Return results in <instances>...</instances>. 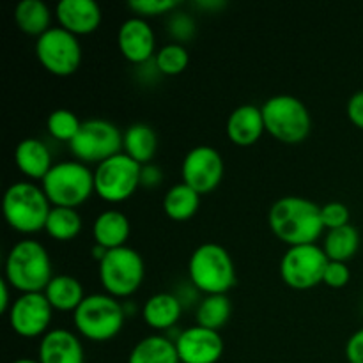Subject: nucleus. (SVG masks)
<instances>
[{
    "instance_id": "1",
    "label": "nucleus",
    "mask_w": 363,
    "mask_h": 363,
    "mask_svg": "<svg viewBox=\"0 0 363 363\" xmlns=\"http://www.w3.org/2000/svg\"><path fill=\"white\" fill-rule=\"evenodd\" d=\"M269 227L289 247L315 243L325 230L321 206L307 197L287 195L269 208Z\"/></svg>"
},
{
    "instance_id": "2",
    "label": "nucleus",
    "mask_w": 363,
    "mask_h": 363,
    "mask_svg": "<svg viewBox=\"0 0 363 363\" xmlns=\"http://www.w3.org/2000/svg\"><path fill=\"white\" fill-rule=\"evenodd\" d=\"M52 275V259L43 243L21 240L6 257V280L20 293H45Z\"/></svg>"
},
{
    "instance_id": "3",
    "label": "nucleus",
    "mask_w": 363,
    "mask_h": 363,
    "mask_svg": "<svg viewBox=\"0 0 363 363\" xmlns=\"http://www.w3.org/2000/svg\"><path fill=\"white\" fill-rule=\"evenodd\" d=\"M188 275L191 286L206 294H227L236 284L233 257L223 245L215 241H206L191 252Z\"/></svg>"
},
{
    "instance_id": "4",
    "label": "nucleus",
    "mask_w": 363,
    "mask_h": 363,
    "mask_svg": "<svg viewBox=\"0 0 363 363\" xmlns=\"http://www.w3.org/2000/svg\"><path fill=\"white\" fill-rule=\"evenodd\" d=\"M52 202L46 197L43 186L30 181L13 183L4 194L2 211L7 223L23 234L45 229Z\"/></svg>"
},
{
    "instance_id": "5",
    "label": "nucleus",
    "mask_w": 363,
    "mask_h": 363,
    "mask_svg": "<svg viewBox=\"0 0 363 363\" xmlns=\"http://www.w3.org/2000/svg\"><path fill=\"white\" fill-rule=\"evenodd\" d=\"M126 319L124 305L108 293L87 294L77 311L73 321L78 332L89 340L105 342L121 332Z\"/></svg>"
},
{
    "instance_id": "6",
    "label": "nucleus",
    "mask_w": 363,
    "mask_h": 363,
    "mask_svg": "<svg viewBox=\"0 0 363 363\" xmlns=\"http://www.w3.org/2000/svg\"><path fill=\"white\" fill-rule=\"evenodd\" d=\"M43 190L52 206L77 208L91 197L94 190V172L78 160L53 163L43 179Z\"/></svg>"
},
{
    "instance_id": "7",
    "label": "nucleus",
    "mask_w": 363,
    "mask_h": 363,
    "mask_svg": "<svg viewBox=\"0 0 363 363\" xmlns=\"http://www.w3.org/2000/svg\"><path fill=\"white\" fill-rule=\"evenodd\" d=\"M266 130L286 144H300L312 130V117L307 105L300 98L291 94H277L264 101Z\"/></svg>"
},
{
    "instance_id": "8",
    "label": "nucleus",
    "mask_w": 363,
    "mask_h": 363,
    "mask_svg": "<svg viewBox=\"0 0 363 363\" xmlns=\"http://www.w3.org/2000/svg\"><path fill=\"white\" fill-rule=\"evenodd\" d=\"M145 275L144 259L135 248H112L99 261V280L112 296H130L140 287Z\"/></svg>"
},
{
    "instance_id": "9",
    "label": "nucleus",
    "mask_w": 363,
    "mask_h": 363,
    "mask_svg": "<svg viewBox=\"0 0 363 363\" xmlns=\"http://www.w3.org/2000/svg\"><path fill=\"white\" fill-rule=\"evenodd\" d=\"M123 131L106 119L82 121L77 137L69 142L74 160L82 163H101L110 156L123 152Z\"/></svg>"
},
{
    "instance_id": "10",
    "label": "nucleus",
    "mask_w": 363,
    "mask_h": 363,
    "mask_svg": "<svg viewBox=\"0 0 363 363\" xmlns=\"http://www.w3.org/2000/svg\"><path fill=\"white\" fill-rule=\"evenodd\" d=\"M142 165L126 152H117L94 169V190L106 202H123L140 186Z\"/></svg>"
},
{
    "instance_id": "11",
    "label": "nucleus",
    "mask_w": 363,
    "mask_h": 363,
    "mask_svg": "<svg viewBox=\"0 0 363 363\" xmlns=\"http://www.w3.org/2000/svg\"><path fill=\"white\" fill-rule=\"evenodd\" d=\"M330 259L318 243L289 247L280 261V275L289 287L312 289L323 282Z\"/></svg>"
},
{
    "instance_id": "12",
    "label": "nucleus",
    "mask_w": 363,
    "mask_h": 363,
    "mask_svg": "<svg viewBox=\"0 0 363 363\" xmlns=\"http://www.w3.org/2000/svg\"><path fill=\"white\" fill-rule=\"evenodd\" d=\"M35 57L52 74L69 77L82 62L80 41L60 25L50 27L35 39Z\"/></svg>"
},
{
    "instance_id": "13",
    "label": "nucleus",
    "mask_w": 363,
    "mask_h": 363,
    "mask_svg": "<svg viewBox=\"0 0 363 363\" xmlns=\"http://www.w3.org/2000/svg\"><path fill=\"white\" fill-rule=\"evenodd\" d=\"M183 183L199 194L215 190L223 177V158L213 145H195L186 152L181 165Z\"/></svg>"
},
{
    "instance_id": "14",
    "label": "nucleus",
    "mask_w": 363,
    "mask_h": 363,
    "mask_svg": "<svg viewBox=\"0 0 363 363\" xmlns=\"http://www.w3.org/2000/svg\"><path fill=\"white\" fill-rule=\"evenodd\" d=\"M52 303L45 293H21L14 298L9 312V325L18 335L38 337L48 332L52 321Z\"/></svg>"
},
{
    "instance_id": "15",
    "label": "nucleus",
    "mask_w": 363,
    "mask_h": 363,
    "mask_svg": "<svg viewBox=\"0 0 363 363\" xmlns=\"http://www.w3.org/2000/svg\"><path fill=\"white\" fill-rule=\"evenodd\" d=\"M174 342L181 363H216L223 354L220 332L199 325L181 330Z\"/></svg>"
},
{
    "instance_id": "16",
    "label": "nucleus",
    "mask_w": 363,
    "mask_h": 363,
    "mask_svg": "<svg viewBox=\"0 0 363 363\" xmlns=\"http://www.w3.org/2000/svg\"><path fill=\"white\" fill-rule=\"evenodd\" d=\"M117 43L130 62L145 64L155 59L156 48V35L147 20L142 16H130L121 23L119 34H117Z\"/></svg>"
},
{
    "instance_id": "17",
    "label": "nucleus",
    "mask_w": 363,
    "mask_h": 363,
    "mask_svg": "<svg viewBox=\"0 0 363 363\" xmlns=\"http://www.w3.org/2000/svg\"><path fill=\"white\" fill-rule=\"evenodd\" d=\"M38 360L41 363H85L84 344L71 330H48L39 342Z\"/></svg>"
},
{
    "instance_id": "18",
    "label": "nucleus",
    "mask_w": 363,
    "mask_h": 363,
    "mask_svg": "<svg viewBox=\"0 0 363 363\" xmlns=\"http://www.w3.org/2000/svg\"><path fill=\"white\" fill-rule=\"evenodd\" d=\"M57 20L71 34H91L101 23V7L96 0H60L57 4Z\"/></svg>"
},
{
    "instance_id": "19",
    "label": "nucleus",
    "mask_w": 363,
    "mask_h": 363,
    "mask_svg": "<svg viewBox=\"0 0 363 363\" xmlns=\"http://www.w3.org/2000/svg\"><path fill=\"white\" fill-rule=\"evenodd\" d=\"M266 130L262 108L252 103H245L234 108L227 119V135L241 147L254 145Z\"/></svg>"
},
{
    "instance_id": "20",
    "label": "nucleus",
    "mask_w": 363,
    "mask_h": 363,
    "mask_svg": "<svg viewBox=\"0 0 363 363\" xmlns=\"http://www.w3.org/2000/svg\"><path fill=\"white\" fill-rule=\"evenodd\" d=\"M14 162L25 176L41 181L53 167L48 145L41 138L35 137H27L18 142L16 149H14Z\"/></svg>"
},
{
    "instance_id": "21",
    "label": "nucleus",
    "mask_w": 363,
    "mask_h": 363,
    "mask_svg": "<svg viewBox=\"0 0 363 363\" xmlns=\"http://www.w3.org/2000/svg\"><path fill=\"white\" fill-rule=\"evenodd\" d=\"M130 220L119 209H106L96 216L92 223V236L94 243L108 248H119L126 245V240L130 238Z\"/></svg>"
},
{
    "instance_id": "22",
    "label": "nucleus",
    "mask_w": 363,
    "mask_h": 363,
    "mask_svg": "<svg viewBox=\"0 0 363 363\" xmlns=\"http://www.w3.org/2000/svg\"><path fill=\"white\" fill-rule=\"evenodd\" d=\"M183 301L174 293H156L144 303V321L155 330H170L179 321Z\"/></svg>"
},
{
    "instance_id": "23",
    "label": "nucleus",
    "mask_w": 363,
    "mask_h": 363,
    "mask_svg": "<svg viewBox=\"0 0 363 363\" xmlns=\"http://www.w3.org/2000/svg\"><path fill=\"white\" fill-rule=\"evenodd\" d=\"M128 363H181L176 342L167 335H149L135 344Z\"/></svg>"
},
{
    "instance_id": "24",
    "label": "nucleus",
    "mask_w": 363,
    "mask_h": 363,
    "mask_svg": "<svg viewBox=\"0 0 363 363\" xmlns=\"http://www.w3.org/2000/svg\"><path fill=\"white\" fill-rule=\"evenodd\" d=\"M123 149L140 165L151 163L158 149V135L155 128L145 123L131 124L123 135Z\"/></svg>"
},
{
    "instance_id": "25",
    "label": "nucleus",
    "mask_w": 363,
    "mask_h": 363,
    "mask_svg": "<svg viewBox=\"0 0 363 363\" xmlns=\"http://www.w3.org/2000/svg\"><path fill=\"white\" fill-rule=\"evenodd\" d=\"M46 298L57 311H77L78 305L84 301L87 294L84 293V286L78 279L71 275H53L45 289Z\"/></svg>"
},
{
    "instance_id": "26",
    "label": "nucleus",
    "mask_w": 363,
    "mask_h": 363,
    "mask_svg": "<svg viewBox=\"0 0 363 363\" xmlns=\"http://www.w3.org/2000/svg\"><path fill=\"white\" fill-rule=\"evenodd\" d=\"M201 206V194L186 183H176L167 190L163 197V211L177 222L191 218Z\"/></svg>"
},
{
    "instance_id": "27",
    "label": "nucleus",
    "mask_w": 363,
    "mask_h": 363,
    "mask_svg": "<svg viewBox=\"0 0 363 363\" xmlns=\"http://www.w3.org/2000/svg\"><path fill=\"white\" fill-rule=\"evenodd\" d=\"M50 20L52 14L43 0H20L14 7V21L20 30L28 35L39 38L45 34L50 28Z\"/></svg>"
},
{
    "instance_id": "28",
    "label": "nucleus",
    "mask_w": 363,
    "mask_h": 363,
    "mask_svg": "<svg viewBox=\"0 0 363 363\" xmlns=\"http://www.w3.org/2000/svg\"><path fill=\"white\" fill-rule=\"evenodd\" d=\"M321 247L330 261L346 262L357 254L358 247H360V234H358L357 227L351 225V223L337 227V229H330Z\"/></svg>"
},
{
    "instance_id": "29",
    "label": "nucleus",
    "mask_w": 363,
    "mask_h": 363,
    "mask_svg": "<svg viewBox=\"0 0 363 363\" xmlns=\"http://www.w3.org/2000/svg\"><path fill=\"white\" fill-rule=\"evenodd\" d=\"M230 312H233V303L227 298V294H206L199 301L195 319H197L199 326L218 332L220 328L227 325Z\"/></svg>"
},
{
    "instance_id": "30",
    "label": "nucleus",
    "mask_w": 363,
    "mask_h": 363,
    "mask_svg": "<svg viewBox=\"0 0 363 363\" xmlns=\"http://www.w3.org/2000/svg\"><path fill=\"white\" fill-rule=\"evenodd\" d=\"M46 233L59 241L73 240L82 230V216L77 208H62V206H52L50 215L45 225Z\"/></svg>"
},
{
    "instance_id": "31",
    "label": "nucleus",
    "mask_w": 363,
    "mask_h": 363,
    "mask_svg": "<svg viewBox=\"0 0 363 363\" xmlns=\"http://www.w3.org/2000/svg\"><path fill=\"white\" fill-rule=\"evenodd\" d=\"M155 62L162 74H179L186 69L190 62V53L186 46L181 43H167L156 52Z\"/></svg>"
},
{
    "instance_id": "32",
    "label": "nucleus",
    "mask_w": 363,
    "mask_h": 363,
    "mask_svg": "<svg viewBox=\"0 0 363 363\" xmlns=\"http://www.w3.org/2000/svg\"><path fill=\"white\" fill-rule=\"evenodd\" d=\"M82 126V121L74 112L67 108H57L46 119V128H48L50 135L57 140L71 142L77 137L78 130Z\"/></svg>"
},
{
    "instance_id": "33",
    "label": "nucleus",
    "mask_w": 363,
    "mask_h": 363,
    "mask_svg": "<svg viewBox=\"0 0 363 363\" xmlns=\"http://www.w3.org/2000/svg\"><path fill=\"white\" fill-rule=\"evenodd\" d=\"M167 30L176 39V43L183 45L184 41L194 38L195 34V20L186 13H170L167 21Z\"/></svg>"
},
{
    "instance_id": "34",
    "label": "nucleus",
    "mask_w": 363,
    "mask_h": 363,
    "mask_svg": "<svg viewBox=\"0 0 363 363\" xmlns=\"http://www.w3.org/2000/svg\"><path fill=\"white\" fill-rule=\"evenodd\" d=\"M130 9L137 13V16H155V14L172 13L176 7H179L177 0H131Z\"/></svg>"
},
{
    "instance_id": "35",
    "label": "nucleus",
    "mask_w": 363,
    "mask_h": 363,
    "mask_svg": "<svg viewBox=\"0 0 363 363\" xmlns=\"http://www.w3.org/2000/svg\"><path fill=\"white\" fill-rule=\"evenodd\" d=\"M321 218L325 223V229H337V227L350 223V209L339 201L326 202L325 206H321Z\"/></svg>"
},
{
    "instance_id": "36",
    "label": "nucleus",
    "mask_w": 363,
    "mask_h": 363,
    "mask_svg": "<svg viewBox=\"0 0 363 363\" xmlns=\"http://www.w3.org/2000/svg\"><path fill=\"white\" fill-rule=\"evenodd\" d=\"M350 279L351 272L346 262L330 261L328 266H326L325 277H323V284H326L328 287H333V289H340V287H344L350 282Z\"/></svg>"
},
{
    "instance_id": "37",
    "label": "nucleus",
    "mask_w": 363,
    "mask_h": 363,
    "mask_svg": "<svg viewBox=\"0 0 363 363\" xmlns=\"http://www.w3.org/2000/svg\"><path fill=\"white\" fill-rule=\"evenodd\" d=\"M346 358L350 363H363V328L357 330L346 342Z\"/></svg>"
},
{
    "instance_id": "38",
    "label": "nucleus",
    "mask_w": 363,
    "mask_h": 363,
    "mask_svg": "<svg viewBox=\"0 0 363 363\" xmlns=\"http://www.w3.org/2000/svg\"><path fill=\"white\" fill-rule=\"evenodd\" d=\"M347 117L354 126L362 128L363 130V89L362 91L354 92L347 101Z\"/></svg>"
},
{
    "instance_id": "39",
    "label": "nucleus",
    "mask_w": 363,
    "mask_h": 363,
    "mask_svg": "<svg viewBox=\"0 0 363 363\" xmlns=\"http://www.w3.org/2000/svg\"><path fill=\"white\" fill-rule=\"evenodd\" d=\"M162 181H163V174H162V169H160L158 165H155V163H145V165H142L140 186L155 188V186H158Z\"/></svg>"
},
{
    "instance_id": "40",
    "label": "nucleus",
    "mask_w": 363,
    "mask_h": 363,
    "mask_svg": "<svg viewBox=\"0 0 363 363\" xmlns=\"http://www.w3.org/2000/svg\"><path fill=\"white\" fill-rule=\"evenodd\" d=\"M9 286H11V284L7 282L6 279L0 280V291H2V296H0V311H2V312H9L11 305H13V301H11Z\"/></svg>"
},
{
    "instance_id": "41",
    "label": "nucleus",
    "mask_w": 363,
    "mask_h": 363,
    "mask_svg": "<svg viewBox=\"0 0 363 363\" xmlns=\"http://www.w3.org/2000/svg\"><path fill=\"white\" fill-rule=\"evenodd\" d=\"M195 6L201 7V9H222V7H225L227 4L223 2V0H199V2H195Z\"/></svg>"
},
{
    "instance_id": "42",
    "label": "nucleus",
    "mask_w": 363,
    "mask_h": 363,
    "mask_svg": "<svg viewBox=\"0 0 363 363\" xmlns=\"http://www.w3.org/2000/svg\"><path fill=\"white\" fill-rule=\"evenodd\" d=\"M106 252H108V248L101 247V245H98V243H94V247H92V255H94V259H96V261H98V262L101 261L103 257H105Z\"/></svg>"
},
{
    "instance_id": "43",
    "label": "nucleus",
    "mask_w": 363,
    "mask_h": 363,
    "mask_svg": "<svg viewBox=\"0 0 363 363\" xmlns=\"http://www.w3.org/2000/svg\"><path fill=\"white\" fill-rule=\"evenodd\" d=\"M13 363H41L39 360H32V358H18Z\"/></svg>"
}]
</instances>
